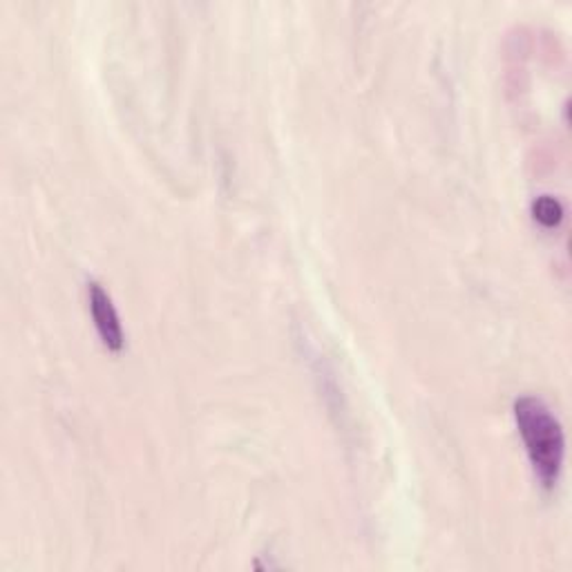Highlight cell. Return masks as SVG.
I'll return each instance as SVG.
<instances>
[{
    "label": "cell",
    "instance_id": "1",
    "mask_svg": "<svg viewBox=\"0 0 572 572\" xmlns=\"http://www.w3.org/2000/svg\"><path fill=\"white\" fill-rule=\"evenodd\" d=\"M514 418L534 475L543 488H554L561 477L565 454L561 420L539 396H519L514 401Z\"/></svg>",
    "mask_w": 572,
    "mask_h": 572
},
{
    "label": "cell",
    "instance_id": "2",
    "mask_svg": "<svg viewBox=\"0 0 572 572\" xmlns=\"http://www.w3.org/2000/svg\"><path fill=\"white\" fill-rule=\"evenodd\" d=\"M87 302H90L92 320L98 331V337L103 340V345L110 352H119L124 347V329H122L119 313H117V309H114L110 293L98 282L92 280V282H87Z\"/></svg>",
    "mask_w": 572,
    "mask_h": 572
},
{
    "label": "cell",
    "instance_id": "3",
    "mask_svg": "<svg viewBox=\"0 0 572 572\" xmlns=\"http://www.w3.org/2000/svg\"><path fill=\"white\" fill-rule=\"evenodd\" d=\"M532 212H534V219L541 223V226H557L561 219H563V206L557 197H550V195H543L539 199H534L532 204Z\"/></svg>",
    "mask_w": 572,
    "mask_h": 572
}]
</instances>
